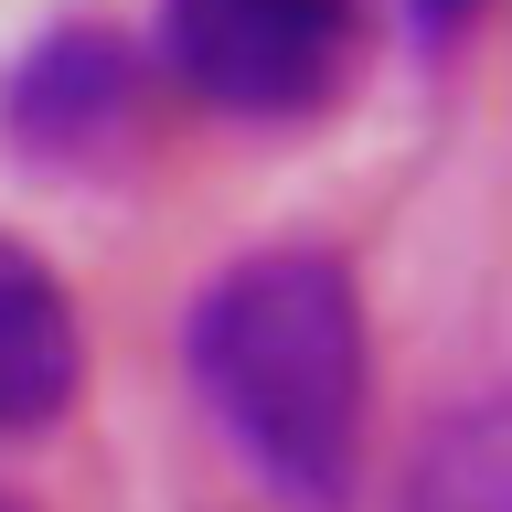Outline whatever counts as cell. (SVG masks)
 Wrapping results in <instances>:
<instances>
[{"label": "cell", "instance_id": "1", "mask_svg": "<svg viewBox=\"0 0 512 512\" xmlns=\"http://www.w3.org/2000/svg\"><path fill=\"white\" fill-rule=\"evenodd\" d=\"M192 384L246 470L288 512H342L363 470V299L352 267L320 246L235 256L192 299Z\"/></svg>", "mask_w": 512, "mask_h": 512}, {"label": "cell", "instance_id": "3", "mask_svg": "<svg viewBox=\"0 0 512 512\" xmlns=\"http://www.w3.org/2000/svg\"><path fill=\"white\" fill-rule=\"evenodd\" d=\"M86 384V331H75V299L32 246L0 235V438H32L54 427Z\"/></svg>", "mask_w": 512, "mask_h": 512}, {"label": "cell", "instance_id": "6", "mask_svg": "<svg viewBox=\"0 0 512 512\" xmlns=\"http://www.w3.org/2000/svg\"><path fill=\"white\" fill-rule=\"evenodd\" d=\"M470 11H480V0H406L416 43H459V32H470Z\"/></svg>", "mask_w": 512, "mask_h": 512}, {"label": "cell", "instance_id": "2", "mask_svg": "<svg viewBox=\"0 0 512 512\" xmlns=\"http://www.w3.org/2000/svg\"><path fill=\"white\" fill-rule=\"evenodd\" d=\"M363 0H160V54L224 118H310L352 64Z\"/></svg>", "mask_w": 512, "mask_h": 512}, {"label": "cell", "instance_id": "4", "mask_svg": "<svg viewBox=\"0 0 512 512\" xmlns=\"http://www.w3.org/2000/svg\"><path fill=\"white\" fill-rule=\"evenodd\" d=\"M128 86L139 75H128V54L107 32H54L11 75V128H22L32 150H86V139H107L128 118Z\"/></svg>", "mask_w": 512, "mask_h": 512}, {"label": "cell", "instance_id": "5", "mask_svg": "<svg viewBox=\"0 0 512 512\" xmlns=\"http://www.w3.org/2000/svg\"><path fill=\"white\" fill-rule=\"evenodd\" d=\"M395 512H512V384H491L427 427Z\"/></svg>", "mask_w": 512, "mask_h": 512}]
</instances>
